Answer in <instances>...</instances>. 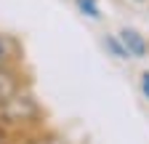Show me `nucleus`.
<instances>
[{
    "mask_svg": "<svg viewBox=\"0 0 149 144\" xmlns=\"http://www.w3.org/2000/svg\"><path fill=\"white\" fill-rule=\"evenodd\" d=\"M40 123H43V107L27 85L11 94L6 101H0V128L8 131L11 136L16 139L29 136L32 131L40 128Z\"/></svg>",
    "mask_w": 149,
    "mask_h": 144,
    "instance_id": "nucleus-1",
    "label": "nucleus"
},
{
    "mask_svg": "<svg viewBox=\"0 0 149 144\" xmlns=\"http://www.w3.org/2000/svg\"><path fill=\"white\" fill-rule=\"evenodd\" d=\"M101 45L107 48V53L112 59H117V62H128L130 56H128V51H125V45H123V40L117 38V32H107L104 38H101Z\"/></svg>",
    "mask_w": 149,
    "mask_h": 144,
    "instance_id": "nucleus-5",
    "label": "nucleus"
},
{
    "mask_svg": "<svg viewBox=\"0 0 149 144\" xmlns=\"http://www.w3.org/2000/svg\"><path fill=\"white\" fill-rule=\"evenodd\" d=\"M24 85H27V80H24V72L19 69V62L0 67V101H6L11 94H16Z\"/></svg>",
    "mask_w": 149,
    "mask_h": 144,
    "instance_id": "nucleus-3",
    "label": "nucleus"
},
{
    "mask_svg": "<svg viewBox=\"0 0 149 144\" xmlns=\"http://www.w3.org/2000/svg\"><path fill=\"white\" fill-rule=\"evenodd\" d=\"M72 3H74V8H77L85 19H91V22H101L104 19V11H101L99 0H72Z\"/></svg>",
    "mask_w": 149,
    "mask_h": 144,
    "instance_id": "nucleus-6",
    "label": "nucleus"
},
{
    "mask_svg": "<svg viewBox=\"0 0 149 144\" xmlns=\"http://www.w3.org/2000/svg\"><path fill=\"white\" fill-rule=\"evenodd\" d=\"M0 144H19V139H16V136H11L8 131L0 128Z\"/></svg>",
    "mask_w": 149,
    "mask_h": 144,
    "instance_id": "nucleus-8",
    "label": "nucleus"
},
{
    "mask_svg": "<svg viewBox=\"0 0 149 144\" xmlns=\"http://www.w3.org/2000/svg\"><path fill=\"white\" fill-rule=\"evenodd\" d=\"M117 38L123 40V45H125V51H128L130 59H146L149 56V43H146V38L136 27H123L117 32Z\"/></svg>",
    "mask_w": 149,
    "mask_h": 144,
    "instance_id": "nucleus-2",
    "label": "nucleus"
},
{
    "mask_svg": "<svg viewBox=\"0 0 149 144\" xmlns=\"http://www.w3.org/2000/svg\"><path fill=\"white\" fill-rule=\"evenodd\" d=\"M16 62H19V45H16V40L11 38V35L0 32V67L16 64Z\"/></svg>",
    "mask_w": 149,
    "mask_h": 144,
    "instance_id": "nucleus-4",
    "label": "nucleus"
},
{
    "mask_svg": "<svg viewBox=\"0 0 149 144\" xmlns=\"http://www.w3.org/2000/svg\"><path fill=\"white\" fill-rule=\"evenodd\" d=\"M139 88H141V96L149 101V69L141 72V78H139Z\"/></svg>",
    "mask_w": 149,
    "mask_h": 144,
    "instance_id": "nucleus-7",
    "label": "nucleus"
},
{
    "mask_svg": "<svg viewBox=\"0 0 149 144\" xmlns=\"http://www.w3.org/2000/svg\"><path fill=\"white\" fill-rule=\"evenodd\" d=\"M133 3H146V0H133Z\"/></svg>",
    "mask_w": 149,
    "mask_h": 144,
    "instance_id": "nucleus-9",
    "label": "nucleus"
}]
</instances>
